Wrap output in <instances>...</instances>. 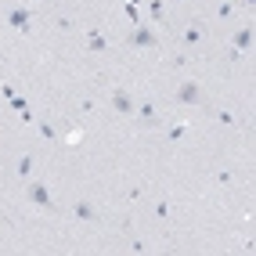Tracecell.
I'll list each match as a JSON object with an SVG mask.
<instances>
[{
	"mask_svg": "<svg viewBox=\"0 0 256 256\" xmlns=\"http://www.w3.org/2000/svg\"><path fill=\"white\" fill-rule=\"evenodd\" d=\"M7 22H11V29H18V33H29V22H33V15H29V7H11Z\"/></svg>",
	"mask_w": 256,
	"mask_h": 256,
	"instance_id": "1",
	"label": "cell"
},
{
	"mask_svg": "<svg viewBox=\"0 0 256 256\" xmlns=\"http://www.w3.org/2000/svg\"><path fill=\"white\" fill-rule=\"evenodd\" d=\"M177 101H184V105H202V87H198V83H180Z\"/></svg>",
	"mask_w": 256,
	"mask_h": 256,
	"instance_id": "2",
	"label": "cell"
},
{
	"mask_svg": "<svg viewBox=\"0 0 256 256\" xmlns=\"http://www.w3.org/2000/svg\"><path fill=\"white\" fill-rule=\"evenodd\" d=\"M112 108H116V112H123V116H130V112H134V101H130V94H126L123 87H116V90H112Z\"/></svg>",
	"mask_w": 256,
	"mask_h": 256,
	"instance_id": "3",
	"label": "cell"
},
{
	"mask_svg": "<svg viewBox=\"0 0 256 256\" xmlns=\"http://www.w3.org/2000/svg\"><path fill=\"white\" fill-rule=\"evenodd\" d=\"M29 202H36L40 209H51L54 202H51V191L43 188V184H29Z\"/></svg>",
	"mask_w": 256,
	"mask_h": 256,
	"instance_id": "4",
	"label": "cell"
},
{
	"mask_svg": "<svg viewBox=\"0 0 256 256\" xmlns=\"http://www.w3.org/2000/svg\"><path fill=\"white\" fill-rule=\"evenodd\" d=\"M130 43L134 47H155V33L144 29V25H137V29L130 33Z\"/></svg>",
	"mask_w": 256,
	"mask_h": 256,
	"instance_id": "5",
	"label": "cell"
},
{
	"mask_svg": "<svg viewBox=\"0 0 256 256\" xmlns=\"http://www.w3.org/2000/svg\"><path fill=\"white\" fill-rule=\"evenodd\" d=\"M137 119H141L144 126H155V123H159V116H155V105H152V101H144L141 108H137Z\"/></svg>",
	"mask_w": 256,
	"mask_h": 256,
	"instance_id": "6",
	"label": "cell"
},
{
	"mask_svg": "<svg viewBox=\"0 0 256 256\" xmlns=\"http://www.w3.org/2000/svg\"><path fill=\"white\" fill-rule=\"evenodd\" d=\"M249 43H253V29H238V33H235V51H231V58H235L238 51H245Z\"/></svg>",
	"mask_w": 256,
	"mask_h": 256,
	"instance_id": "7",
	"label": "cell"
},
{
	"mask_svg": "<svg viewBox=\"0 0 256 256\" xmlns=\"http://www.w3.org/2000/svg\"><path fill=\"white\" fill-rule=\"evenodd\" d=\"M72 213H76L79 220H94V206H90V202H76V206H72Z\"/></svg>",
	"mask_w": 256,
	"mask_h": 256,
	"instance_id": "8",
	"label": "cell"
},
{
	"mask_svg": "<svg viewBox=\"0 0 256 256\" xmlns=\"http://www.w3.org/2000/svg\"><path fill=\"white\" fill-rule=\"evenodd\" d=\"M202 36H206V33H202V25H188V33H184V40L191 43V47H195V43H202Z\"/></svg>",
	"mask_w": 256,
	"mask_h": 256,
	"instance_id": "9",
	"label": "cell"
},
{
	"mask_svg": "<svg viewBox=\"0 0 256 256\" xmlns=\"http://www.w3.org/2000/svg\"><path fill=\"white\" fill-rule=\"evenodd\" d=\"M33 173V155H22L18 159V177H29Z\"/></svg>",
	"mask_w": 256,
	"mask_h": 256,
	"instance_id": "10",
	"label": "cell"
},
{
	"mask_svg": "<svg viewBox=\"0 0 256 256\" xmlns=\"http://www.w3.org/2000/svg\"><path fill=\"white\" fill-rule=\"evenodd\" d=\"M40 134H43V137H47V141H58V130H54V126H51V123H40Z\"/></svg>",
	"mask_w": 256,
	"mask_h": 256,
	"instance_id": "11",
	"label": "cell"
},
{
	"mask_svg": "<svg viewBox=\"0 0 256 256\" xmlns=\"http://www.w3.org/2000/svg\"><path fill=\"white\" fill-rule=\"evenodd\" d=\"M87 40H90V47H94V51H101V47H105V40H101V36H98L94 29L87 33Z\"/></svg>",
	"mask_w": 256,
	"mask_h": 256,
	"instance_id": "12",
	"label": "cell"
},
{
	"mask_svg": "<svg viewBox=\"0 0 256 256\" xmlns=\"http://www.w3.org/2000/svg\"><path fill=\"white\" fill-rule=\"evenodd\" d=\"M152 18H155V22L162 18V0H152Z\"/></svg>",
	"mask_w": 256,
	"mask_h": 256,
	"instance_id": "13",
	"label": "cell"
},
{
	"mask_svg": "<svg viewBox=\"0 0 256 256\" xmlns=\"http://www.w3.org/2000/svg\"><path fill=\"white\" fill-rule=\"evenodd\" d=\"M242 4H253V0H242Z\"/></svg>",
	"mask_w": 256,
	"mask_h": 256,
	"instance_id": "14",
	"label": "cell"
}]
</instances>
